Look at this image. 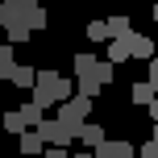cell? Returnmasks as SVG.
<instances>
[{"instance_id": "obj_9", "label": "cell", "mask_w": 158, "mask_h": 158, "mask_svg": "<svg viewBox=\"0 0 158 158\" xmlns=\"http://www.w3.org/2000/svg\"><path fill=\"white\" fill-rule=\"evenodd\" d=\"M8 83H17V87H29L33 92V79H38V71H33V67H25V63H13V71L4 75Z\"/></svg>"}, {"instance_id": "obj_2", "label": "cell", "mask_w": 158, "mask_h": 158, "mask_svg": "<svg viewBox=\"0 0 158 158\" xmlns=\"http://www.w3.org/2000/svg\"><path fill=\"white\" fill-rule=\"evenodd\" d=\"M58 117L67 121V125H83L87 117H92V96H83V92H75V96H67V100H58Z\"/></svg>"}, {"instance_id": "obj_13", "label": "cell", "mask_w": 158, "mask_h": 158, "mask_svg": "<svg viewBox=\"0 0 158 158\" xmlns=\"http://www.w3.org/2000/svg\"><path fill=\"white\" fill-rule=\"evenodd\" d=\"M21 117H25V125H42V117H46V108H42L38 100H29V104H21Z\"/></svg>"}, {"instance_id": "obj_22", "label": "cell", "mask_w": 158, "mask_h": 158, "mask_svg": "<svg viewBox=\"0 0 158 158\" xmlns=\"http://www.w3.org/2000/svg\"><path fill=\"white\" fill-rule=\"evenodd\" d=\"M137 154H142V158H158V137H150V142H142V146H137Z\"/></svg>"}, {"instance_id": "obj_1", "label": "cell", "mask_w": 158, "mask_h": 158, "mask_svg": "<svg viewBox=\"0 0 158 158\" xmlns=\"http://www.w3.org/2000/svg\"><path fill=\"white\" fill-rule=\"evenodd\" d=\"M67 96H75V79H67L58 71H38V79H33V100L42 108H58V100H67Z\"/></svg>"}, {"instance_id": "obj_5", "label": "cell", "mask_w": 158, "mask_h": 158, "mask_svg": "<svg viewBox=\"0 0 158 158\" xmlns=\"http://www.w3.org/2000/svg\"><path fill=\"white\" fill-rule=\"evenodd\" d=\"M129 50H133V58H146V63H150V58L158 54V42H150L146 33H133V29H129Z\"/></svg>"}, {"instance_id": "obj_16", "label": "cell", "mask_w": 158, "mask_h": 158, "mask_svg": "<svg viewBox=\"0 0 158 158\" xmlns=\"http://www.w3.org/2000/svg\"><path fill=\"white\" fill-rule=\"evenodd\" d=\"M133 25H129V17L125 13H117V17H108V38H121V33H129Z\"/></svg>"}, {"instance_id": "obj_11", "label": "cell", "mask_w": 158, "mask_h": 158, "mask_svg": "<svg viewBox=\"0 0 158 158\" xmlns=\"http://www.w3.org/2000/svg\"><path fill=\"white\" fill-rule=\"evenodd\" d=\"M75 92H83V96H92V100H96V96L104 92V83L96 79V71H87V75H75Z\"/></svg>"}, {"instance_id": "obj_23", "label": "cell", "mask_w": 158, "mask_h": 158, "mask_svg": "<svg viewBox=\"0 0 158 158\" xmlns=\"http://www.w3.org/2000/svg\"><path fill=\"white\" fill-rule=\"evenodd\" d=\"M150 117L158 121V92H154V100H150Z\"/></svg>"}, {"instance_id": "obj_6", "label": "cell", "mask_w": 158, "mask_h": 158, "mask_svg": "<svg viewBox=\"0 0 158 158\" xmlns=\"http://www.w3.org/2000/svg\"><path fill=\"white\" fill-rule=\"evenodd\" d=\"M75 142H83V146H92V150H96V146L104 142V129L96 125V121H83V125H75Z\"/></svg>"}, {"instance_id": "obj_21", "label": "cell", "mask_w": 158, "mask_h": 158, "mask_svg": "<svg viewBox=\"0 0 158 158\" xmlns=\"http://www.w3.org/2000/svg\"><path fill=\"white\" fill-rule=\"evenodd\" d=\"M87 42H108V21H92L87 25Z\"/></svg>"}, {"instance_id": "obj_7", "label": "cell", "mask_w": 158, "mask_h": 158, "mask_svg": "<svg viewBox=\"0 0 158 158\" xmlns=\"http://www.w3.org/2000/svg\"><path fill=\"white\" fill-rule=\"evenodd\" d=\"M129 58H133V50H129V33H121V38H112L108 42V63H129Z\"/></svg>"}, {"instance_id": "obj_25", "label": "cell", "mask_w": 158, "mask_h": 158, "mask_svg": "<svg viewBox=\"0 0 158 158\" xmlns=\"http://www.w3.org/2000/svg\"><path fill=\"white\" fill-rule=\"evenodd\" d=\"M150 137H158V121H154V133H150Z\"/></svg>"}, {"instance_id": "obj_17", "label": "cell", "mask_w": 158, "mask_h": 158, "mask_svg": "<svg viewBox=\"0 0 158 158\" xmlns=\"http://www.w3.org/2000/svg\"><path fill=\"white\" fill-rule=\"evenodd\" d=\"M96 63H100L96 54H87V50H79V54H75V75H87V71H96Z\"/></svg>"}, {"instance_id": "obj_3", "label": "cell", "mask_w": 158, "mask_h": 158, "mask_svg": "<svg viewBox=\"0 0 158 158\" xmlns=\"http://www.w3.org/2000/svg\"><path fill=\"white\" fill-rule=\"evenodd\" d=\"M38 133H42V142H46V146H67V142H75V129L67 125L63 117H54V121H50V117H42Z\"/></svg>"}, {"instance_id": "obj_14", "label": "cell", "mask_w": 158, "mask_h": 158, "mask_svg": "<svg viewBox=\"0 0 158 158\" xmlns=\"http://www.w3.org/2000/svg\"><path fill=\"white\" fill-rule=\"evenodd\" d=\"M0 129H8V133H21V129H29V125H25L21 108H13V112H4V121H0Z\"/></svg>"}, {"instance_id": "obj_19", "label": "cell", "mask_w": 158, "mask_h": 158, "mask_svg": "<svg viewBox=\"0 0 158 158\" xmlns=\"http://www.w3.org/2000/svg\"><path fill=\"white\" fill-rule=\"evenodd\" d=\"M112 71H117V63H108V58H100V63H96V79H100L104 87H108L112 79H117V75H112Z\"/></svg>"}, {"instance_id": "obj_18", "label": "cell", "mask_w": 158, "mask_h": 158, "mask_svg": "<svg viewBox=\"0 0 158 158\" xmlns=\"http://www.w3.org/2000/svg\"><path fill=\"white\" fill-rule=\"evenodd\" d=\"M13 50H17L13 42H0V79H4L8 71H13Z\"/></svg>"}, {"instance_id": "obj_8", "label": "cell", "mask_w": 158, "mask_h": 158, "mask_svg": "<svg viewBox=\"0 0 158 158\" xmlns=\"http://www.w3.org/2000/svg\"><path fill=\"white\" fill-rule=\"evenodd\" d=\"M17 142H21V150H25V154H42V150H46V142H42V133H38V125H29V129H21V133H17Z\"/></svg>"}, {"instance_id": "obj_4", "label": "cell", "mask_w": 158, "mask_h": 158, "mask_svg": "<svg viewBox=\"0 0 158 158\" xmlns=\"http://www.w3.org/2000/svg\"><path fill=\"white\" fill-rule=\"evenodd\" d=\"M133 154H137L133 142H108V137H104V142L96 146V158H133Z\"/></svg>"}, {"instance_id": "obj_20", "label": "cell", "mask_w": 158, "mask_h": 158, "mask_svg": "<svg viewBox=\"0 0 158 158\" xmlns=\"http://www.w3.org/2000/svg\"><path fill=\"white\" fill-rule=\"evenodd\" d=\"M29 33H33V29L21 21V25H13V29H8V42H13V46H25V42H29Z\"/></svg>"}, {"instance_id": "obj_12", "label": "cell", "mask_w": 158, "mask_h": 158, "mask_svg": "<svg viewBox=\"0 0 158 158\" xmlns=\"http://www.w3.org/2000/svg\"><path fill=\"white\" fill-rule=\"evenodd\" d=\"M129 100H133V104H150L154 100V83H150V79L133 83V87H129Z\"/></svg>"}, {"instance_id": "obj_15", "label": "cell", "mask_w": 158, "mask_h": 158, "mask_svg": "<svg viewBox=\"0 0 158 158\" xmlns=\"http://www.w3.org/2000/svg\"><path fill=\"white\" fill-rule=\"evenodd\" d=\"M25 25H29V29H46V8H42V4L25 8Z\"/></svg>"}, {"instance_id": "obj_24", "label": "cell", "mask_w": 158, "mask_h": 158, "mask_svg": "<svg viewBox=\"0 0 158 158\" xmlns=\"http://www.w3.org/2000/svg\"><path fill=\"white\" fill-rule=\"evenodd\" d=\"M150 17H154V21H158V4H154V8H150Z\"/></svg>"}, {"instance_id": "obj_10", "label": "cell", "mask_w": 158, "mask_h": 158, "mask_svg": "<svg viewBox=\"0 0 158 158\" xmlns=\"http://www.w3.org/2000/svg\"><path fill=\"white\" fill-rule=\"evenodd\" d=\"M21 21H25V8L17 4V0H4V4H0V25L13 29V25H21Z\"/></svg>"}]
</instances>
